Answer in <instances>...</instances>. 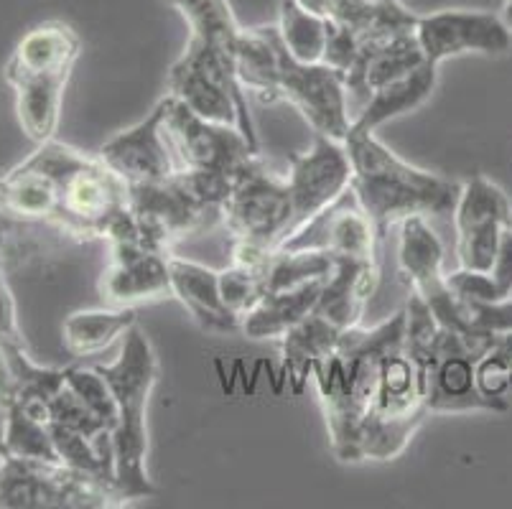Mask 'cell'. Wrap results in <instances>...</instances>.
<instances>
[{
	"instance_id": "6da1fadb",
	"label": "cell",
	"mask_w": 512,
	"mask_h": 509,
	"mask_svg": "<svg viewBox=\"0 0 512 509\" xmlns=\"http://www.w3.org/2000/svg\"><path fill=\"white\" fill-rule=\"evenodd\" d=\"M406 344V311L372 329H347L329 357L311 367L329 428L332 454L342 464H362V426L370 413L385 354Z\"/></svg>"
},
{
	"instance_id": "7a4b0ae2",
	"label": "cell",
	"mask_w": 512,
	"mask_h": 509,
	"mask_svg": "<svg viewBox=\"0 0 512 509\" xmlns=\"http://www.w3.org/2000/svg\"><path fill=\"white\" fill-rule=\"evenodd\" d=\"M349 161H352V194L383 237L390 227L406 219H444L454 217L462 184L439 174L423 171L395 156L375 133L349 130Z\"/></svg>"
},
{
	"instance_id": "3957f363",
	"label": "cell",
	"mask_w": 512,
	"mask_h": 509,
	"mask_svg": "<svg viewBox=\"0 0 512 509\" xmlns=\"http://www.w3.org/2000/svg\"><path fill=\"white\" fill-rule=\"evenodd\" d=\"M29 161L57 181L59 212L54 227L69 235L102 237L110 245L138 240L128 184L100 156H85L54 138L39 143Z\"/></svg>"
},
{
	"instance_id": "277c9868",
	"label": "cell",
	"mask_w": 512,
	"mask_h": 509,
	"mask_svg": "<svg viewBox=\"0 0 512 509\" xmlns=\"http://www.w3.org/2000/svg\"><path fill=\"white\" fill-rule=\"evenodd\" d=\"M107 380L118 400V426L113 436L115 454V492L123 504L143 502L156 494L146 471L148 459V400L158 380V357L146 331L128 329L115 362L95 367Z\"/></svg>"
},
{
	"instance_id": "5b68a950",
	"label": "cell",
	"mask_w": 512,
	"mask_h": 509,
	"mask_svg": "<svg viewBox=\"0 0 512 509\" xmlns=\"http://www.w3.org/2000/svg\"><path fill=\"white\" fill-rule=\"evenodd\" d=\"M230 189L227 181L186 168H176L166 179L130 184L128 199L138 240L169 252L174 242L209 230L222 222V204Z\"/></svg>"
},
{
	"instance_id": "8992f818",
	"label": "cell",
	"mask_w": 512,
	"mask_h": 509,
	"mask_svg": "<svg viewBox=\"0 0 512 509\" xmlns=\"http://www.w3.org/2000/svg\"><path fill=\"white\" fill-rule=\"evenodd\" d=\"M428 415L426 372L403 344L385 354L380 364L370 413L362 426V461L398 459Z\"/></svg>"
},
{
	"instance_id": "52a82bcc",
	"label": "cell",
	"mask_w": 512,
	"mask_h": 509,
	"mask_svg": "<svg viewBox=\"0 0 512 509\" xmlns=\"http://www.w3.org/2000/svg\"><path fill=\"white\" fill-rule=\"evenodd\" d=\"M293 204L286 179L271 174L260 156L235 181L222 204V224L235 240L232 263L253 265L291 235Z\"/></svg>"
},
{
	"instance_id": "ba28073f",
	"label": "cell",
	"mask_w": 512,
	"mask_h": 509,
	"mask_svg": "<svg viewBox=\"0 0 512 509\" xmlns=\"http://www.w3.org/2000/svg\"><path fill=\"white\" fill-rule=\"evenodd\" d=\"M255 95L263 105L288 102L309 120L314 133L327 138L344 143L352 128L342 72L324 62L304 64L293 59L281 41V34L276 36V59L271 72Z\"/></svg>"
},
{
	"instance_id": "9c48e42d",
	"label": "cell",
	"mask_w": 512,
	"mask_h": 509,
	"mask_svg": "<svg viewBox=\"0 0 512 509\" xmlns=\"http://www.w3.org/2000/svg\"><path fill=\"white\" fill-rule=\"evenodd\" d=\"M125 507L110 482L67 464L0 459V509H113Z\"/></svg>"
},
{
	"instance_id": "30bf717a",
	"label": "cell",
	"mask_w": 512,
	"mask_h": 509,
	"mask_svg": "<svg viewBox=\"0 0 512 509\" xmlns=\"http://www.w3.org/2000/svg\"><path fill=\"white\" fill-rule=\"evenodd\" d=\"M164 135L176 168L232 184L258 158V148L240 128L204 120L176 97H164Z\"/></svg>"
},
{
	"instance_id": "8fae6325",
	"label": "cell",
	"mask_w": 512,
	"mask_h": 509,
	"mask_svg": "<svg viewBox=\"0 0 512 509\" xmlns=\"http://www.w3.org/2000/svg\"><path fill=\"white\" fill-rule=\"evenodd\" d=\"M484 357L477 347L441 326V334L421 367L426 372L428 410L431 413H507L510 400L487 398L477 385V362Z\"/></svg>"
},
{
	"instance_id": "7c38bea8",
	"label": "cell",
	"mask_w": 512,
	"mask_h": 509,
	"mask_svg": "<svg viewBox=\"0 0 512 509\" xmlns=\"http://www.w3.org/2000/svg\"><path fill=\"white\" fill-rule=\"evenodd\" d=\"M398 265L400 273L411 283V291L426 301L436 321L469 342L464 303L454 296L446 283L444 245H441L439 235L431 230L428 219L413 217L400 224Z\"/></svg>"
},
{
	"instance_id": "4fadbf2b",
	"label": "cell",
	"mask_w": 512,
	"mask_h": 509,
	"mask_svg": "<svg viewBox=\"0 0 512 509\" xmlns=\"http://www.w3.org/2000/svg\"><path fill=\"white\" fill-rule=\"evenodd\" d=\"M510 214L512 207L507 194L495 181L474 174L467 184H462L459 204L454 209L459 268L482 270V273L492 268L502 235L510 224Z\"/></svg>"
},
{
	"instance_id": "5bb4252c",
	"label": "cell",
	"mask_w": 512,
	"mask_h": 509,
	"mask_svg": "<svg viewBox=\"0 0 512 509\" xmlns=\"http://www.w3.org/2000/svg\"><path fill=\"white\" fill-rule=\"evenodd\" d=\"M288 163H291V171L286 176V184L288 191H291L293 204V235L309 219H314L329 204L337 202L344 191H349V184H352V161H349L347 146H344L342 140L316 133L309 151L293 153Z\"/></svg>"
},
{
	"instance_id": "9a60e30c",
	"label": "cell",
	"mask_w": 512,
	"mask_h": 509,
	"mask_svg": "<svg viewBox=\"0 0 512 509\" xmlns=\"http://www.w3.org/2000/svg\"><path fill=\"white\" fill-rule=\"evenodd\" d=\"M416 36L426 62L434 67H441L451 56H500L512 46V31L502 16L467 8H446L418 16Z\"/></svg>"
},
{
	"instance_id": "2e32d148",
	"label": "cell",
	"mask_w": 512,
	"mask_h": 509,
	"mask_svg": "<svg viewBox=\"0 0 512 509\" xmlns=\"http://www.w3.org/2000/svg\"><path fill=\"white\" fill-rule=\"evenodd\" d=\"M110 265L100 278V296L107 306L133 308L138 303L174 298L169 252L143 245L141 240L110 245Z\"/></svg>"
},
{
	"instance_id": "e0dca14e",
	"label": "cell",
	"mask_w": 512,
	"mask_h": 509,
	"mask_svg": "<svg viewBox=\"0 0 512 509\" xmlns=\"http://www.w3.org/2000/svg\"><path fill=\"white\" fill-rule=\"evenodd\" d=\"M377 240L380 235L375 224L349 189L324 212L309 219L301 230L283 240L278 250H321L334 258L344 255V258L377 260Z\"/></svg>"
},
{
	"instance_id": "ac0fdd59",
	"label": "cell",
	"mask_w": 512,
	"mask_h": 509,
	"mask_svg": "<svg viewBox=\"0 0 512 509\" xmlns=\"http://www.w3.org/2000/svg\"><path fill=\"white\" fill-rule=\"evenodd\" d=\"M97 156L128 186L166 179L174 174L176 161L164 135V100H158V105L141 123L120 130L107 140Z\"/></svg>"
},
{
	"instance_id": "d6986e66",
	"label": "cell",
	"mask_w": 512,
	"mask_h": 509,
	"mask_svg": "<svg viewBox=\"0 0 512 509\" xmlns=\"http://www.w3.org/2000/svg\"><path fill=\"white\" fill-rule=\"evenodd\" d=\"M421 64H426V56H423L416 34L360 41V54H357L355 64L349 67V72L344 74V90H347V107L352 120L367 105L372 92L385 87L393 79L406 77Z\"/></svg>"
},
{
	"instance_id": "ffe728a7",
	"label": "cell",
	"mask_w": 512,
	"mask_h": 509,
	"mask_svg": "<svg viewBox=\"0 0 512 509\" xmlns=\"http://www.w3.org/2000/svg\"><path fill=\"white\" fill-rule=\"evenodd\" d=\"M171 293L192 314L197 326L207 334H235L242 319L232 314L220 293V270L199 265L194 260L169 258Z\"/></svg>"
},
{
	"instance_id": "44dd1931",
	"label": "cell",
	"mask_w": 512,
	"mask_h": 509,
	"mask_svg": "<svg viewBox=\"0 0 512 509\" xmlns=\"http://www.w3.org/2000/svg\"><path fill=\"white\" fill-rule=\"evenodd\" d=\"M380 283L377 260L367 258H334L332 273L327 275L321 296L316 301V314L324 316L329 324L347 331L360 326L362 311Z\"/></svg>"
},
{
	"instance_id": "7402d4cb",
	"label": "cell",
	"mask_w": 512,
	"mask_h": 509,
	"mask_svg": "<svg viewBox=\"0 0 512 509\" xmlns=\"http://www.w3.org/2000/svg\"><path fill=\"white\" fill-rule=\"evenodd\" d=\"M3 77L16 92V115L23 133L36 146L54 140L59 130L62 97L72 74L67 72H11L3 69Z\"/></svg>"
},
{
	"instance_id": "603a6c76",
	"label": "cell",
	"mask_w": 512,
	"mask_h": 509,
	"mask_svg": "<svg viewBox=\"0 0 512 509\" xmlns=\"http://www.w3.org/2000/svg\"><path fill=\"white\" fill-rule=\"evenodd\" d=\"M57 181L34 161H21L0 176V214L21 222H57Z\"/></svg>"
},
{
	"instance_id": "cb8c5ba5",
	"label": "cell",
	"mask_w": 512,
	"mask_h": 509,
	"mask_svg": "<svg viewBox=\"0 0 512 509\" xmlns=\"http://www.w3.org/2000/svg\"><path fill=\"white\" fill-rule=\"evenodd\" d=\"M436 82H439V67L434 64H421L418 69H413L406 77L393 79L385 87L372 92V97L367 100V105L357 112V118L352 120V128L357 133H375L380 125L390 123V120L400 118V115H408V112L418 110L421 105H426L431 100L436 90Z\"/></svg>"
},
{
	"instance_id": "d4e9b609",
	"label": "cell",
	"mask_w": 512,
	"mask_h": 509,
	"mask_svg": "<svg viewBox=\"0 0 512 509\" xmlns=\"http://www.w3.org/2000/svg\"><path fill=\"white\" fill-rule=\"evenodd\" d=\"M324 280H311L306 286L291 288V291L268 293L260 298L248 314L242 316L240 331L248 339L263 342V339H283L296 324L306 319L316 308L321 296Z\"/></svg>"
},
{
	"instance_id": "484cf974",
	"label": "cell",
	"mask_w": 512,
	"mask_h": 509,
	"mask_svg": "<svg viewBox=\"0 0 512 509\" xmlns=\"http://www.w3.org/2000/svg\"><path fill=\"white\" fill-rule=\"evenodd\" d=\"M329 21L349 28L360 41H380L416 34L418 16L400 0H334Z\"/></svg>"
},
{
	"instance_id": "4316f807",
	"label": "cell",
	"mask_w": 512,
	"mask_h": 509,
	"mask_svg": "<svg viewBox=\"0 0 512 509\" xmlns=\"http://www.w3.org/2000/svg\"><path fill=\"white\" fill-rule=\"evenodd\" d=\"M342 334V329H337L324 316L311 311L301 324H296L283 336V375L288 377L293 390H304L311 367L339 347Z\"/></svg>"
},
{
	"instance_id": "83f0119b",
	"label": "cell",
	"mask_w": 512,
	"mask_h": 509,
	"mask_svg": "<svg viewBox=\"0 0 512 509\" xmlns=\"http://www.w3.org/2000/svg\"><path fill=\"white\" fill-rule=\"evenodd\" d=\"M138 324L136 308H92L74 311L62 326L64 347L72 357H92L113 347L115 339H123L128 329Z\"/></svg>"
},
{
	"instance_id": "f1b7e54d",
	"label": "cell",
	"mask_w": 512,
	"mask_h": 509,
	"mask_svg": "<svg viewBox=\"0 0 512 509\" xmlns=\"http://www.w3.org/2000/svg\"><path fill=\"white\" fill-rule=\"evenodd\" d=\"M278 34L293 59L304 64L324 62V49H327L329 18L314 16L304 11L296 0H281L278 8Z\"/></svg>"
},
{
	"instance_id": "f546056e",
	"label": "cell",
	"mask_w": 512,
	"mask_h": 509,
	"mask_svg": "<svg viewBox=\"0 0 512 509\" xmlns=\"http://www.w3.org/2000/svg\"><path fill=\"white\" fill-rule=\"evenodd\" d=\"M8 456L13 459H29V461H51V464H62L51 438L49 423L36 418L34 413L13 403L8 408V433H6Z\"/></svg>"
},
{
	"instance_id": "4dcf8cb0",
	"label": "cell",
	"mask_w": 512,
	"mask_h": 509,
	"mask_svg": "<svg viewBox=\"0 0 512 509\" xmlns=\"http://www.w3.org/2000/svg\"><path fill=\"white\" fill-rule=\"evenodd\" d=\"M46 423H57V426L72 428V431L82 433L87 438H100L102 433H113L107 428L105 420L85 403V400L79 398L77 392L64 382L62 390L49 400L46 405Z\"/></svg>"
},
{
	"instance_id": "1f68e13d",
	"label": "cell",
	"mask_w": 512,
	"mask_h": 509,
	"mask_svg": "<svg viewBox=\"0 0 512 509\" xmlns=\"http://www.w3.org/2000/svg\"><path fill=\"white\" fill-rule=\"evenodd\" d=\"M512 377V331L497 336L490 352L477 362V385L492 400H507Z\"/></svg>"
},
{
	"instance_id": "d6a6232c",
	"label": "cell",
	"mask_w": 512,
	"mask_h": 509,
	"mask_svg": "<svg viewBox=\"0 0 512 509\" xmlns=\"http://www.w3.org/2000/svg\"><path fill=\"white\" fill-rule=\"evenodd\" d=\"M67 385L105 420L110 431H115V426H118V400L95 367H67Z\"/></svg>"
},
{
	"instance_id": "836d02e7",
	"label": "cell",
	"mask_w": 512,
	"mask_h": 509,
	"mask_svg": "<svg viewBox=\"0 0 512 509\" xmlns=\"http://www.w3.org/2000/svg\"><path fill=\"white\" fill-rule=\"evenodd\" d=\"M220 293L232 314H248L250 308L263 298V283L255 268L242 263H232L230 268L220 270Z\"/></svg>"
},
{
	"instance_id": "e575fe53",
	"label": "cell",
	"mask_w": 512,
	"mask_h": 509,
	"mask_svg": "<svg viewBox=\"0 0 512 509\" xmlns=\"http://www.w3.org/2000/svg\"><path fill=\"white\" fill-rule=\"evenodd\" d=\"M357 54H360V36L349 28L339 26V23L329 21V34H327V49H324V64L334 67L337 72H349V67L355 64Z\"/></svg>"
},
{
	"instance_id": "d590c367",
	"label": "cell",
	"mask_w": 512,
	"mask_h": 509,
	"mask_svg": "<svg viewBox=\"0 0 512 509\" xmlns=\"http://www.w3.org/2000/svg\"><path fill=\"white\" fill-rule=\"evenodd\" d=\"M487 273H490L492 280H495L500 296L505 298V301L507 298H512V232L510 230H505V235H502L497 258Z\"/></svg>"
},
{
	"instance_id": "8d00e7d4",
	"label": "cell",
	"mask_w": 512,
	"mask_h": 509,
	"mask_svg": "<svg viewBox=\"0 0 512 509\" xmlns=\"http://www.w3.org/2000/svg\"><path fill=\"white\" fill-rule=\"evenodd\" d=\"M0 336L11 339V342H23L16 319V301L6 283V275H0Z\"/></svg>"
},
{
	"instance_id": "74e56055",
	"label": "cell",
	"mask_w": 512,
	"mask_h": 509,
	"mask_svg": "<svg viewBox=\"0 0 512 509\" xmlns=\"http://www.w3.org/2000/svg\"><path fill=\"white\" fill-rule=\"evenodd\" d=\"M304 11L314 13V16L321 18H329L332 16V8H334V0H296Z\"/></svg>"
},
{
	"instance_id": "f35d334b",
	"label": "cell",
	"mask_w": 512,
	"mask_h": 509,
	"mask_svg": "<svg viewBox=\"0 0 512 509\" xmlns=\"http://www.w3.org/2000/svg\"><path fill=\"white\" fill-rule=\"evenodd\" d=\"M6 433H8V405L0 403V459H8Z\"/></svg>"
},
{
	"instance_id": "ab89813d",
	"label": "cell",
	"mask_w": 512,
	"mask_h": 509,
	"mask_svg": "<svg viewBox=\"0 0 512 509\" xmlns=\"http://www.w3.org/2000/svg\"><path fill=\"white\" fill-rule=\"evenodd\" d=\"M502 21L507 23V28H510L512 31V0H505V6H502Z\"/></svg>"
},
{
	"instance_id": "60d3db41",
	"label": "cell",
	"mask_w": 512,
	"mask_h": 509,
	"mask_svg": "<svg viewBox=\"0 0 512 509\" xmlns=\"http://www.w3.org/2000/svg\"><path fill=\"white\" fill-rule=\"evenodd\" d=\"M0 275H3V252H0Z\"/></svg>"
},
{
	"instance_id": "b9f144b4",
	"label": "cell",
	"mask_w": 512,
	"mask_h": 509,
	"mask_svg": "<svg viewBox=\"0 0 512 509\" xmlns=\"http://www.w3.org/2000/svg\"><path fill=\"white\" fill-rule=\"evenodd\" d=\"M507 230H510V232H512V214H510V224H507Z\"/></svg>"
},
{
	"instance_id": "7bdbcfd3",
	"label": "cell",
	"mask_w": 512,
	"mask_h": 509,
	"mask_svg": "<svg viewBox=\"0 0 512 509\" xmlns=\"http://www.w3.org/2000/svg\"><path fill=\"white\" fill-rule=\"evenodd\" d=\"M0 240H3V237H0Z\"/></svg>"
}]
</instances>
